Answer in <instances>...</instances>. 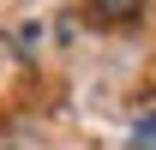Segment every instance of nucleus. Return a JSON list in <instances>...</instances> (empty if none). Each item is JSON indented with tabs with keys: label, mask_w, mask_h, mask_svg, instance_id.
I'll return each instance as SVG.
<instances>
[{
	"label": "nucleus",
	"mask_w": 156,
	"mask_h": 150,
	"mask_svg": "<svg viewBox=\"0 0 156 150\" xmlns=\"http://www.w3.org/2000/svg\"><path fill=\"white\" fill-rule=\"evenodd\" d=\"M90 12H96L102 24H138L144 0H90Z\"/></svg>",
	"instance_id": "obj_1"
},
{
	"label": "nucleus",
	"mask_w": 156,
	"mask_h": 150,
	"mask_svg": "<svg viewBox=\"0 0 156 150\" xmlns=\"http://www.w3.org/2000/svg\"><path fill=\"white\" fill-rule=\"evenodd\" d=\"M132 144H138V150H156V108H150V114L132 126Z\"/></svg>",
	"instance_id": "obj_2"
}]
</instances>
